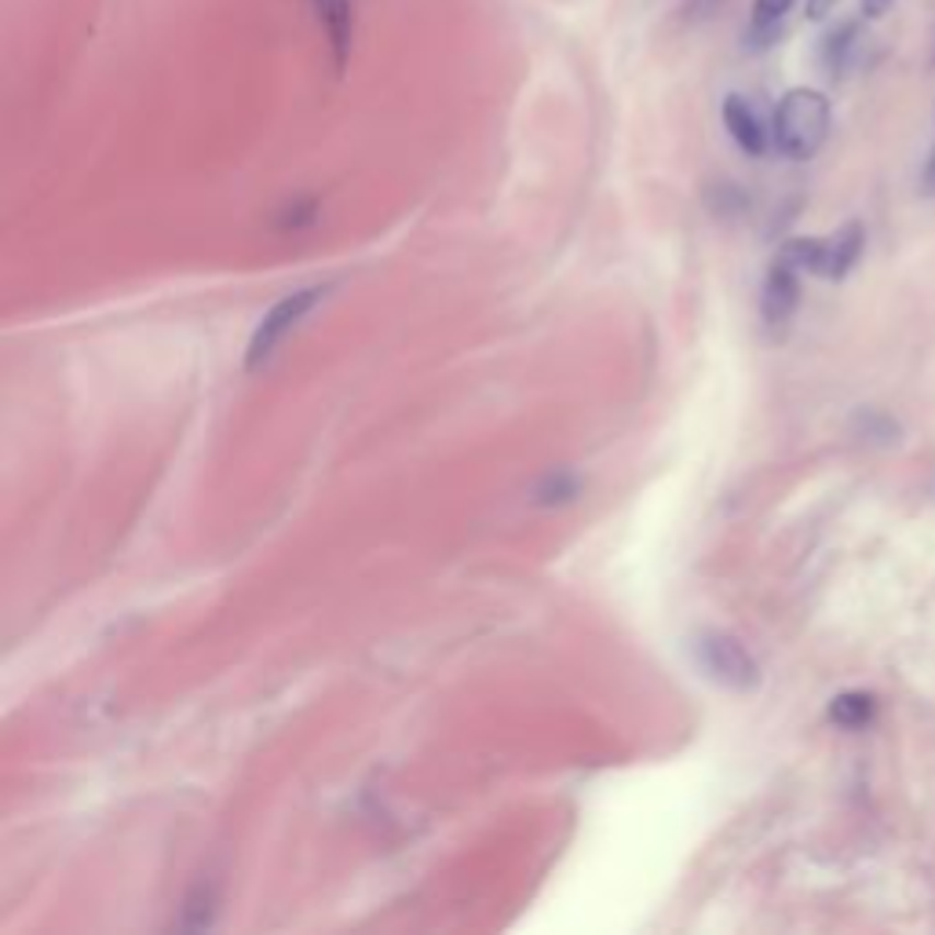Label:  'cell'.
<instances>
[{
	"mask_svg": "<svg viewBox=\"0 0 935 935\" xmlns=\"http://www.w3.org/2000/svg\"><path fill=\"white\" fill-rule=\"evenodd\" d=\"M793 4H797V0H753V8H749L746 48L749 51L775 48L782 34H786V15L793 12Z\"/></svg>",
	"mask_w": 935,
	"mask_h": 935,
	"instance_id": "9c48e42d",
	"label": "cell"
},
{
	"mask_svg": "<svg viewBox=\"0 0 935 935\" xmlns=\"http://www.w3.org/2000/svg\"><path fill=\"white\" fill-rule=\"evenodd\" d=\"M691 650H694V666L716 688L735 694H749L760 688V666L738 636L724 633V628H705V633L694 636Z\"/></svg>",
	"mask_w": 935,
	"mask_h": 935,
	"instance_id": "7a4b0ae2",
	"label": "cell"
},
{
	"mask_svg": "<svg viewBox=\"0 0 935 935\" xmlns=\"http://www.w3.org/2000/svg\"><path fill=\"white\" fill-rule=\"evenodd\" d=\"M855 431L863 435L866 442H877V446H896L902 439L899 424L880 409H863L855 417Z\"/></svg>",
	"mask_w": 935,
	"mask_h": 935,
	"instance_id": "8fae6325",
	"label": "cell"
},
{
	"mask_svg": "<svg viewBox=\"0 0 935 935\" xmlns=\"http://www.w3.org/2000/svg\"><path fill=\"white\" fill-rule=\"evenodd\" d=\"M833 128V106L819 89H789L771 117L775 150L789 161H811Z\"/></svg>",
	"mask_w": 935,
	"mask_h": 935,
	"instance_id": "6da1fadb",
	"label": "cell"
},
{
	"mask_svg": "<svg viewBox=\"0 0 935 935\" xmlns=\"http://www.w3.org/2000/svg\"><path fill=\"white\" fill-rule=\"evenodd\" d=\"M874 713H877V699L869 691H844L830 702V720L836 727H844V731H858V727H866L869 720H874Z\"/></svg>",
	"mask_w": 935,
	"mask_h": 935,
	"instance_id": "30bf717a",
	"label": "cell"
},
{
	"mask_svg": "<svg viewBox=\"0 0 935 935\" xmlns=\"http://www.w3.org/2000/svg\"><path fill=\"white\" fill-rule=\"evenodd\" d=\"M924 187H928V194H935V169H928V176H924Z\"/></svg>",
	"mask_w": 935,
	"mask_h": 935,
	"instance_id": "9a60e30c",
	"label": "cell"
},
{
	"mask_svg": "<svg viewBox=\"0 0 935 935\" xmlns=\"http://www.w3.org/2000/svg\"><path fill=\"white\" fill-rule=\"evenodd\" d=\"M928 169H935V150H932V161H928Z\"/></svg>",
	"mask_w": 935,
	"mask_h": 935,
	"instance_id": "2e32d148",
	"label": "cell"
},
{
	"mask_svg": "<svg viewBox=\"0 0 935 935\" xmlns=\"http://www.w3.org/2000/svg\"><path fill=\"white\" fill-rule=\"evenodd\" d=\"M800 308V270L789 259H775L764 278V292H760V319L767 330H786L793 314Z\"/></svg>",
	"mask_w": 935,
	"mask_h": 935,
	"instance_id": "8992f818",
	"label": "cell"
},
{
	"mask_svg": "<svg viewBox=\"0 0 935 935\" xmlns=\"http://www.w3.org/2000/svg\"><path fill=\"white\" fill-rule=\"evenodd\" d=\"M891 4L896 0H858V12H863V19H885L891 12Z\"/></svg>",
	"mask_w": 935,
	"mask_h": 935,
	"instance_id": "4fadbf2b",
	"label": "cell"
},
{
	"mask_svg": "<svg viewBox=\"0 0 935 935\" xmlns=\"http://www.w3.org/2000/svg\"><path fill=\"white\" fill-rule=\"evenodd\" d=\"M863 245H866L863 223L852 220L830 238H793V242L782 245L778 256L789 259L797 270H808V275H819L826 281H841L858 264Z\"/></svg>",
	"mask_w": 935,
	"mask_h": 935,
	"instance_id": "3957f363",
	"label": "cell"
},
{
	"mask_svg": "<svg viewBox=\"0 0 935 935\" xmlns=\"http://www.w3.org/2000/svg\"><path fill=\"white\" fill-rule=\"evenodd\" d=\"M330 292V286H308V289H297V292H286L275 308L264 314V322L253 330V340H249V351H245V369L256 373L270 362V355L278 351V344L297 330V325L308 319V314L319 308V300Z\"/></svg>",
	"mask_w": 935,
	"mask_h": 935,
	"instance_id": "277c9868",
	"label": "cell"
},
{
	"mask_svg": "<svg viewBox=\"0 0 935 935\" xmlns=\"http://www.w3.org/2000/svg\"><path fill=\"white\" fill-rule=\"evenodd\" d=\"M574 494H578V480L567 475V472L549 475V480L538 486V501L541 505H563V501H570Z\"/></svg>",
	"mask_w": 935,
	"mask_h": 935,
	"instance_id": "7c38bea8",
	"label": "cell"
},
{
	"mask_svg": "<svg viewBox=\"0 0 935 935\" xmlns=\"http://www.w3.org/2000/svg\"><path fill=\"white\" fill-rule=\"evenodd\" d=\"M863 45V23L858 19H844L833 30H826L819 41V67L826 70V78H844L847 67H852L855 51Z\"/></svg>",
	"mask_w": 935,
	"mask_h": 935,
	"instance_id": "ba28073f",
	"label": "cell"
},
{
	"mask_svg": "<svg viewBox=\"0 0 935 935\" xmlns=\"http://www.w3.org/2000/svg\"><path fill=\"white\" fill-rule=\"evenodd\" d=\"M720 117H724V128H727V136H731V143L742 150L746 158H764L767 147L775 143V139H771V128L764 122V114H760L753 106V100H746L742 92H727L724 95Z\"/></svg>",
	"mask_w": 935,
	"mask_h": 935,
	"instance_id": "5b68a950",
	"label": "cell"
},
{
	"mask_svg": "<svg viewBox=\"0 0 935 935\" xmlns=\"http://www.w3.org/2000/svg\"><path fill=\"white\" fill-rule=\"evenodd\" d=\"M319 23L325 45H330L333 70L344 73L355 51V4L351 0H303Z\"/></svg>",
	"mask_w": 935,
	"mask_h": 935,
	"instance_id": "52a82bcc",
	"label": "cell"
},
{
	"mask_svg": "<svg viewBox=\"0 0 935 935\" xmlns=\"http://www.w3.org/2000/svg\"><path fill=\"white\" fill-rule=\"evenodd\" d=\"M841 4V0H808V8H804V15L811 19V23H822L826 15H833V8Z\"/></svg>",
	"mask_w": 935,
	"mask_h": 935,
	"instance_id": "5bb4252c",
	"label": "cell"
}]
</instances>
